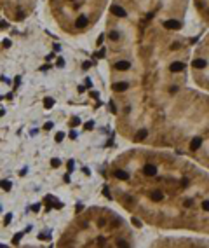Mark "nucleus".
<instances>
[{
    "label": "nucleus",
    "instance_id": "nucleus-1",
    "mask_svg": "<svg viewBox=\"0 0 209 248\" xmlns=\"http://www.w3.org/2000/svg\"><path fill=\"white\" fill-rule=\"evenodd\" d=\"M164 28H167V30H180L181 23L176 21V19H167V21H164Z\"/></svg>",
    "mask_w": 209,
    "mask_h": 248
},
{
    "label": "nucleus",
    "instance_id": "nucleus-2",
    "mask_svg": "<svg viewBox=\"0 0 209 248\" xmlns=\"http://www.w3.org/2000/svg\"><path fill=\"white\" fill-rule=\"evenodd\" d=\"M110 11L113 12L115 16H119V18H126V16H127V12H126L120 5H112V7H110Z\"/></svg>",
    "mask_w": 209,
    "mask_h": 248
},
{
    "label": "nucleus",
    "instance_id": "nucleus-3",
    "mask_svg": "<svg viewBox=\"0 0 209 248\" xmlns=\"http://www.w3.org/2000/svg\"><path fill=\"white\" fill-rule=\"evenodd\" d=\"M87 25H89V19L85 18V16H78V18H77V21H75L77 28H85Z\"/></svg>",
    "mask_w": 209,
    "mask_h": 248
},
{
    "label": "nucleus",
    "instance_id": "nucleus-4",
    "mask_svg": "<svg viewBox=\"0 0 209 248\" xmlns=\"http://www.w3.org/2000/svg\"><path fill=\"white\" fill-rule=\"evenodd\" d=\"M143 173L148 175V176H155V175H157V168H155L153 164H147V166L143 168Z\"/></svg>",
    "mask_w": 209,
    "mask_h": 248
},
{
    "label": "nucleus",
    "instance_id": "nucleus-5",
    "mask_svg": "<svg viewBox=\"0 0 209 248\" xmlns=\"http://www.w3.org/2000/svg\"><path fill=\"white\" fill-rule=\"evenodd\" d=\"M115 68H117V70H129V68H131V63L126 61V59H122V61H117Z\"/></svg>",
    "mask_w": 209,
    "mask_h": 248
},
{
    "label": "nucleus",
    "instance_id": "nucleus-6",
    "mask_svg": "<svg viewBox=\"0 0 209 248\" xmlns=\"http://www.w3.org/2000/svg\"><path fill=\"white\" fill-rule=\"evenodd\" d=\"M185 70V63H181V61H174L171 65V72H183Z\"/></svg>",
    "mask_w": 209,
    "mask_h": 248
},
{
    "label": "nucleus",
    "instance_id": "nucleus-7",
    "mask_svg": "<svg viewBox=\"0 0 209 248\" xmlns=\"http://www.w3.org/2000/svg\"><path fill=\"white\" fill-rule=\"evenodd\" d=\"M129 86H127V82H117V84H113V91H126Z\"/></svg>",
    "mask_w": 209,
    "mask_h": 248
},
{
    "label": "nucleus",
    "instance_id": "nucleus-8",
    "mask_svg": "<svg viewBox=\"0 0 209 248\" xmlns=\"http://www.w3.org/2000/svg\"><path fill=\"white\" fill-rule=\"evenodd\" d=\"M202 145V140L200 138H193L192 140V143H190V149L192 150H199V147Z\"/></svg>",
    "mask_w": 209,
    "mask_h": 248
},
{
    "label": "nucleus",
    "instance_id": "nucleus-9",
    "mask_svg": "<svg viewBox=\"0 0 209 248\" xmlns=\"http://www.w3.org/2000/svg\"><path fill=\"white\" fill-rule=\"evenodd\" d=\"M115 176H117L119 180H127V178H129V173L124 171V170H119V171H115Z\"/></svg>",
    "mask_w": 209,
    "mask_h": 248
},
{
    "label": "nucleus",
    "instance_id": "nucleus-10",
    "mask_svg": "<svg viewBox=\"0 0 209 248\" xmlns=\"http://www.w3.org/2000/svg\"><path fill=\"white\" fill-rule=\"evenodd\" d=\"M192 65H193L195 68H206V65H208V63H206V59H193V63H192Z\"/></svg>",
    "mask_w": 209,
    "mask_h": 248
},
{
    "label": "nucleus",
    "instance_id": "nucleus-11",
    "mask_svg": "<svg viewBox=\"0 0 209 248\" xmlns=\"http://www.w3.org/2000/svg\"><path fill=\"white\" fill-rule=\"evenodd\" d=\"M150 196H152V199H153V201H162V199H164V194H162L160 191H153L152 194H150Z\"/></svg>",
    "mask_w": 209,
    "mask_h": 248
},
{
    "label": "nucleus",
    "instance_id": "nucleus-12",
    "mask_svg": "<svg viewBox=\"0 0 209 248\" xmlns=\"http://www.w3.org/2000/svg\"><path fill=\"white\" fill-rule=\"evenodd\" d=\"M147 134H148V131H147V129H139V131L136 133V140H138V142H141L143 138H147Z\"/></svg>",
    "mask_w": 209,
    "mask_h": 248
},
{
    "label": "nucleus",
    "instance_id": "nucleus-13",
    "mask_svg": "<svg viewBox=\"0 0 209 248\" xmlns=\"http://www.w3.org/2000/svg\"><path fill=\"white\" fill-rule=\"evenodd\" d=\"M52 105H54V100H52V98H45V101H44V107H45V108H51Z\"/></svg>",
    "mask_w": 209,
    "mask_h": 248
},
{
    "label": "nucleus",
    "instance_id": "nucleus-14",
    "mask_svg": "<svg viewBox=\"0 0 209 248\" xmlns=\"http://www.w3.org/2000/svg\"><path fill=\"white\" fill-rule=\"evenodd\" d=\"M0 185H2V189H4V191H9V189H11V182H7V180H4Z\"/></svg>",
    "mask_w": 209,
    "mask_h": 248
},
{
    "label": "nucleus",
    "instance_id": "nucleus-15",
    "mask_svg": "<svg viewBox=\"0 0 209 248\" xmlns=\"http://www.w3.org/2000/svg\"><path fill=\"white\" fill-rule=\"evenodd\" d=\"M202 210H204V211H209V199L202 201Z\"/></svg>",
    "mask_w": 209,
    "mask_h": 248
},
{
    "label": "nucleus",
    "instance_id": "nucleus-16",
    "mask_svg": "<svg viewBox=\"0 0 209 248\" xmlns=\"http://www.w3.org/2000/svg\"><path fill=\"white\" fill-rule=\"evenodd\" d=\"M103 194H105L108 199H113V197H112V194H110V189H108V187H105V189H103Z\"/></svg>",
    "mask_w": 209,
    "mask_h": 248
},
{
    "label": "nucleus",
    "instance_id": "nucleus-17",
    "mask_svg": "<svg viewBox=\"0 0 209 248\" xmlns=\"http://www.w3.org/2000/svg\"><path fill=\"white\" fill-rule=\"evenodd\" d=\"M105 54H106V51H105V49H101V51H98V53H96L94 56L96 58H105Z\"/></svg>",
    "mask_w": 209,
    "mask_h": 248
},
{
    "label": "nucleus",
    "instance_id": "nucleus-18",
    "mask_svg": "<svg viewBox=\"0 0 209 248\" xmlns=\"http://www.w3.org/2000/svg\"><path fill=\"white\" fill-rule=\"evenodd\" d=\"M51 164H52L54 168H57V166L61 164V161H59V159H52V161H51Z\"/></svg>",
    "mask_w": 209,
    "mask_h": 248
},
{
    "label": "nucleus",
    "instance_id": "nucleus-19",
    "mask_svg": "<svg viewBox=\"0 0 209 248\" xmlns=\"http://www.w3.org/2000/svg\"><path fill=\"white\" fill-rule=\"evenodd\" d=\"M117 247H129L126 241H122V239H117Z\"/></svg>",
    "mask_w": 209,
    "mask_h": 248
},
{
    "label": "nucleus",
    "instance_id": "nucleus-20",
    "mask_svg": "<svg viewBox=\"0 0 209 248\" xmlns=\"http://www.w3.org/2000/svg\"><path fill=\"white\" fill-rule=\"evenodd\" d=\"M63 138H65V133H57L56 134V142H63Z\"/></svg>",
    "mask_w": 209,
    "mask_h": 248
},
{
    "label": "nucleus",
    "instance_id": "nucleus-21",
    "mask_svg": "<svg viewBox=\"0 0 209 248\" xmlns=\"http://www.w3.org/2000/svg\"><path fill=\"white\" fill-rule=\"evenodd\" d=\"M110 38H112V40H117V38H119V33H117V32H112V33H110Z\"/></svg>",
    "mask_w": 209,
    "mask_h": 248
},
{
    "label": "nucleus",
    "instance_id": "nucleus-22",
    "mask_svg": "<svg viewBox=\"0 0 209 248\" xmlns=\"http://www.w3.org/2000/svg\"><path fill=\"white\" fill-rule=\"evenodd\" d=\"M183 205H185V206H187V208H190L192 205H193V201H192V199H187V201H185V203H183Z\"/></svg>",
    "mask_w": 209,
    "mask_h": 248
},
{
    "label": "nucleus",
    "instance_id": "nucleus-23",
    "mask_svg": "<svg viewBox=\"0 0 209 248\" xmlns=\"http://www.w3.org/2000/svg\"><path fill=\"white\" fill-rule=\"evenodd\" d=\"M133 224L136 226V227H141V222H139L138 218H134V217H133Z\"/></svg>",
    "mask_w": 209,
    "mask_h": 248
},
{
    "label": "nucleus",
    "instance_id": "nucleus-24",
    "mask_svg": "<svg viewBox=\"0 0 209 248\" xmlns=\"http://www.w3.org/2000/svg\"><path fill=\"white\" fill-rule=\"evenodd\" d=\"M19 239H21V234H16V236H14V245H18Z\"/></svg>",
    "mask_w": 209,
    "mask_h": 248
},
{
    "label": "nucleus",
    "instance_id": "nucleus-25",
    "mask_svg": "<svg viewBox=\"0 0 209 248\" xmlns=\"http://www.w3.org/2000/svg\"><path fill=\"white\" fill-rule=\"evenodd\" d=\"M93 126H94V124H93V121H91V122L85 124V129H93Z\"/></svg>",
    "mask_w": 209,
    "mask_h": 248
},
{
    "label": "nucleus",
    "instance_id": "nucleus-26",
    "mask_svg": "<svg viewBox=\"0 0 209 248\" xmlns=\"http://www.w3.org/2000/svg\"><path fill=\"white\" fill-rule=\"evenodd\" d=\"M68 170L73 171V161H68Z\"/></svg>",
    "mask_w": 209,
    "mask_h": 248
},
{
    "label": "nucleus",
    "instance_id": "nucleus-27",
    "mask_svg": "<svg viewBox=\"0 0 209 248\" xmlns=\"http://www.w3.org/2000/svg\"><path fill=\"white\" fill-rule=\"evenodd\" d=\"M65 65V59H57V67H63Z\"/></svg>",
    "mask_w": 209,
    "mask_h": 248
},
{
    "label": "nucleus",
    "instance_id": "nucleus-28",
    "mask_svg": "<svg viewBox=\"0 0 209 248\" xmlns=\"http://www.w3.org/2000/svg\"><path fill=\"white\" fill-rule=\"evenodd\" d=\"M89 67H91V63H89V61H85V63H84V70H87Z\"/></svg>",
    "mask_w": 209,
    "mask_h": 248
},
{
    "label": "nucleus",
    "instance_id": "nucleus-29",
    "mask_svg": "<svg viewBox=\"0 0 209 248\" xmlns=\"http://www.w3.org/2000/svg\"><path fill=\"white\" fill-rule=\"evenodd\" d=\"M44 128H45V129H51V128H52V122H47V124H45Z\"/></svg>",
    "mask_w": 209,
    "mask_h": 248
},
{
    "label": "nucleus",
    "instance_id": "nucleus-30",
    "mask_svg": "<svg viewBox=\"0 0 209 248\" xmlns=\"http://www.w3.org/2000/svg\"><path fill=\"white\" fill-rule=\"evenodd\" d=\"M70 138H72V140H75V138H77V133H75V131H72V133H70Z\"/></svg>",
    "mask_w": 209,
    "mask_h": 248
},
{
    "label": "nucleus",
    "instance_id": "nucleus-31",
    "mask_svg": "<svg viewBox=\"0 0 209 248\" xmlns=\"http://www.w3.org/2000/svg\"><path fill=\"white\" fill-rule=\"evenodd\" d=\"M110 108H112V112H113V114L117 112V108H115V105H113V103H110Z\"/></svg>",
    "mask_w": 209,
    "mask_h": 248
}]
</instances>
